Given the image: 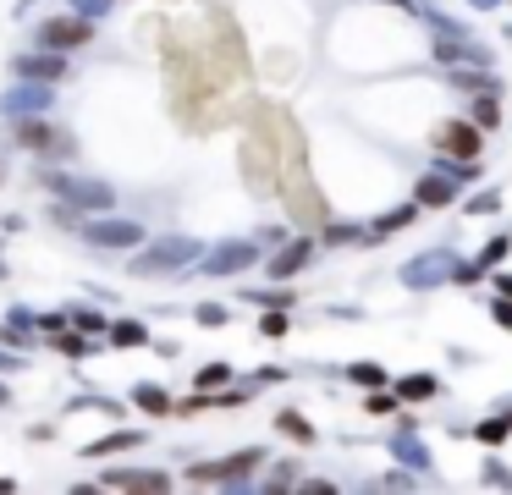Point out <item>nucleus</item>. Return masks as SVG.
Segmentation results:
<instances>
[{"label":"nucleus","instance_id":"obj_1","mask_svg":"<svg viewBox=\"0 0 512 495\" xmlns=\"http://www.w3.org/2000/svg\"><path fill=\"white\" fill-rule=\"evenodd\" d=\"M204 259V243L193 237H160V243H143L132 253V275H171V270H188Z\"/></svg>","mask_w":512,"mask_h":495},{"label":"nucleus","instance_id":"obj_2","mask_svg":"<svg viewBox=\"0 0 512 495\" xmlns=\"http://www.w3.org/2000/svg\"><path fill=\"white\" fill-rule=\"evenodd\" d=\"M39 182L50 187V193H61V204H72V209H94V215H105V209L116 204V187L111 182H100V176H66V171H39Z\"/></svg>","mask_w":512,"mask_h":495},{"label":"nucleus","instance_id":"obj_3","mask_svg":"<svg viewBox=\"0 0 512 495\" xmlns=\"http://www.w3.org/2000/svg\"><path fill=\"white\" fill-rule=\"evenodd\" d=\"M17 144L44 155V160H72V155H78V138H72L66 127H55V121H44V116L17 121Z\"/></svg>","mask_w":512,"mask_h":495},{"label":"nucleus","instance_id":"obj_4","mask_svg":"<svg viewBox=\"0 0 512 495\" xmlns=\"http://www.w3.org/2000/svg\"><path fill=\"white\" fill-rule=\"evenodd\" d=\"M259 462H265V452H259V446H243V452L221 457V462H193L188 479H193V484H248V479L259 473Z\"/></svg>","mask_w":512,"mask_h":495},{"label":"nucleus","instance_id":"obj_5","mask_svg":"<svg viewBox=\"0 0 512 495\" xmlns=\"http://www.w3.org/2000/svg\"><path fill=\"white\" fill-rule=\"evenodd\" d=\"M78 237H83L89 248L127 253V248H138V243H143V226H138V221H116V215H105V221H78Z\"/></svg>","mask_w":512,"mask_h":495},{"label":"nucleus","instance_id":"obj_6","mask_svg":"<svg viewBox=\"0 0 512 495\" xmlns=\"http://www.w3.org/2000/svg\"><path fill=\"white\" fill-rule=\"evenodd\" d=\"M50 105H55V89H50V83H34V78H17L6 94H0V116H6V121L44 116Z\"/></svg>","mask_w":512,"mask_h":495},{"label":"nucleus","instance_id":"obj_7","mask_svg":"<svg viewBox=\"0 0 512 495\" xmlns=\"http://www.w3.org/2000/svg\"><path fill=\"white\" fill-rule=\"evenodd\" d=\"M94 39V23L89 17H50V23H39V33H34V44L39 50H83Z\"/></svg>","mask_w":512,"mask_h":495},{"label":"nucleus","instance_id":"obj_8","mask_svg":"<svg viewBox=\"0 0 512 495\" xmlns=\"http://www.w3.org/2000/svg\"><path fill=\"white\" fill-rule=\"evenodd\" d=\"M72 72L66 66V50H23L12 61V78H34V83H61Z\"/></svg>","mask_w":512,"mask_h":495},{"label":"nucleus","instance_id":"obj_9","mask_svg":"<svg viewBox=\"0 0 512 495\" xmlns=\"http://www.w3.org/2000/svg\"><path fill=\"white\" fill-rule=\"evenodd\" d=\"M259 243H221V248H209L204 259H198V270L204 275H237V270H248V264H259Z\"/></svg>","mask_w":512,"mask_h":495},{"label":"nucleus","instance_id":"obj_10","mask_svg":"<svg viewBox=\"0 0 512 495\" xmlns=\"http://www.w3.org/2000/svg\"><path fill=\"white\" fill-rule=\"evenodd\" d=\"M458 270V259H452V248H435V253H424V259H413V264H402V281L408 287H419V292H430L435 281H447Z\"/></svg>","mask_w":512,"mask_h":495},{"label":"nucleus","instance_id":"obj_11","mask_svg":"<svg viewBox=\"0 0 512 495\" xmlns=\"http://www.w3.org/2000/svg\"><path fill=\"white\" fill-rule=\"evenodd\" d=\"M314 248H320L314 237H286V243H281V248H275V253L265 259L270 281H286V275H298V270H304V264L314 259Z\"/></svg>","mask_w":512,"mask_h":495},{"label":"nucleus","instance_id":"obj_12","mask_svg":"<svg viewBox=\"0 0 512 495\" xmlns=\"http://www.w3.org/2000/svg\"><path fill=\"white\" fill-rule=\"evenodd\" d=\"M100 490H171V473H160V468H105Z\"/></svg>","mask_w":512,"mask_h":495},{"label":"nucleus","instance_id":"obj_13","mask_svg":"<svg viewBox=\"0 0 512 495\" xmlns=\"http://www.w3.org/2000/svg\"><path fill=\"white\" fill-rule=\"evenodd\" d=\"M458 187H463V182H458L452 171H441V166H430V171L419 176V187H413V198H419L424 209H447V204L458 198Z\"/></svg>","mask_w":512,"mask_h":495},{"label":"nucleus","instance_id":"obj_14","mask_svg":"<svg viewBox=\"0 0 512 495\" xmlns=\"http://www.w3.org/2000/svg\"><path fill=\"white\" fill-rule=\"evenodd\" d=\"M479 132H485V127H479L474 116H469V121H447V127H441V144H447L458 160H479Z\"/></svg>","mask_w":512,"mask_h":495},{"label":"nucleus","instance_id":"obj_15","mask_svg":"<svg viewBox=\"0 0 512 495\" xmlns=\"http://www.w3.org/2000/svg\"><path fill=\"white\" fill-rule=\"evenodd\" d=\"M132 446H143V430H111V435L89 441L83 457H116V452H132Z\"/></svg>","mask_w":512,"mask_h":495},{"label":"nucleus","instance_id":"obj_16","mask_svg":"<svg viewBox=\"0 0 512 495\" xmlns=\"http://www.w3.org/2000/svg\"><path fill=\"white\" fill-rule=\"evenodd\" d=\"M391 452H397V457H402V462H408L413 473H424V468H430V452L419 446V435H413V424H402V430L391 435Z\"/></svg>","mask_w":512,"mask_h":495},{"label":"nucleus","instance_id":"obj_17","mask_svg":"<svg viewBox=\"0 0 512 495\" xmlns=\"http://www.w3.org/2000/svg\"><path fill=\"white\" fill-rule=\"evenodd\" d=\"M132 402L143 407V413H155V418H166L177 402H171V391L166 386H155V380H143V386H132Z\"/></svg>","mask_w":512,"mask_h":495},{"label":"nucleus","instance_id":"obj_18","mask_svg":"<svg viewBox=\"0 0 512 495\" xmlns=\"http://www.w3.org/2000/svg\"><path fill=\"white\" fill-rule=\"evenodd\" d=\"M105 336H111V347H155V341H150V325H143V319H116Z\"/></svg>","mask_w":512,"mask_h":495},{"label":"nucleus","instance_id":"obj_19","mask_svg":"<svg viewBox=\"0 0 512 495\" xmlns=\"http://www.w3.org/2000/svg\"><path fill=\"white\" fill-rule=\"evenodd\" d=\"M275 430H281L286 441H298V446H314V424H309L304 413H292V407H286V413H275Z\"/></svg>","mask_w":512,"mask_h":495},{"label":"nucleus","instance_id":"obj_20","mask_svg":"<svg viewBox=\"0 0 512 495\" xmlns=\"http://www.w3.org/2000/svg\"><path fill=\"white\" fill-rule=\"evenodd\" d=\"M452 83H458V89H469V94H501V83H496L490 72H479L474 61H469V66H458V72H452Z\"/></svg>","mask_w":512,"mask_h":495},{"label":"nucleus","instance_id":"obj_21","mask_svg":"<svg viewBox=\"0 0 512 495\" xmlns=\"http://www.w3.org/2000/svg\"><path fill=\"white\" fill-rule=\"evenodd\" d=\"M435 55H441V61H452V66H458V61H474V66H485V50H479V44H463V39H447V33H441V39H435Z\"/></svg>","mask_w":512,"mask_h":495},{"label":"nucleus","instance_id":"obj_22","mask_svg":"<svg viewBox=\"0 0 512 495\" xmlns=\"http://www.w3.org/2000/svg\"><path fill=\"white\" fill-rule=\"evenodd\" d=\"M320 243H331V248H353V243H375V226H325V232H320Z\"/></svg>","mask_w":512,"mask_h":495},{"label":"nucleus","instance_id":"obj_23","mask_svg":"<svg viewBox=\"0 0 512 495\" xmlns=\"http://www.w3.org/2000/svg\"><path fill=\"white\" fill-rule=\"evenodd\" d=\"M413 221H419V204H397V209H386V215L375 221V237H391V232L413 226Z\"/></svg>","mask_w":512,"mask_h":495},{"label":"nucleus","instance_id":"obj_24","mask_svg":"<svg viewBox=\"0 0 512 495\" xmlns=\"http://www.w3.org/2000/svg\"><path fill=\"white\" fill-rule=\"evenodd\" d=\"M50 341L66 352V358H89V352H94V336H83L78 325H66V330H61V336H50Z\"/></svg>","mask_w":512,"mask_h":495},{"label":"nucleus","instance_id":"obj_25","mask_svg":"<svg viewBox=\"0 0 512 495\" xmlns=\"http://www.w3.org/2000/svg\"><path fill=\"white\" fill-rule=\"evenodd\" d=\"M66 314H72V325H78L83 336H100V330H111V319H105L100 309H89V303H72Z\"/></svg>","mask_w":512,"mask_h":495},{"label":"nucleus","instance_id":"obj_26","mask_svg":"<svg viewBox=\"0 0 512 495\" xmlns=\"http://www.w3.org/2000/svg\"><path fill=\"white\" fill-rule=\"evenodd\" d=\"M193 386H198V391H227V386H232V364H204V369L193 375Z\"/></svg>","mask_w":512,"mask_h":495},{"label":"nucleus","instance_id":"obj_27","mask_svg":"<svg viewBox=\"0 0 512 495\" xmlns=\"http://www.w3.org/2000/svg\"><path fill=\"white\" fill-rule=\"evenodd\" d=\"M435 391H441V386H435V375H413V380H402V386H397V396H402V402H430Z\"/></svg>","mask_w":512,"mask_h":495},{"label":"nucleus","instance_id":"obj_28","mask_svg":"<svg viewBox=\"0 0 512 495\" xmlns=\"http://www.w3.org/2000/svg\"><path fill=\"white\" fill-rule=\"evenodd\" d=\"M347 380H353V386H370V391H381L391 375H386L381 364H347Z\"/></svg>","mask_w":512,"mask_h":495},{"label":"nucleus","instance_id":"obj_29","mask_svg":"<svg viewBox=\"0 0 512 495\" xmlns=\"http://www.w3.org/2000/svg\"><path fill=\"white\" fill-rule=\"evenodd\" d=\"M474 121L490 132V127H501V94H479L474 100Z\"/></svg>","mask_w":512,"mask_h":495},{"label":"nucleus","instance_id":"obj_30","mask_svg":"<svg viewBox=\"0 0 512 495\" xmlns=\"http://www.w3.org/2000/svg\"><path fill=\"white\" fill-rule=\"evenodd\" d=\"M474 435H479L485 446H501V441L512 435V413H501V418H485V424H479V430H474Z\"/></svg>","mask_w":512,"mask_h":495},{"label":"nucleus","instance_id":"obj_31","mask_svg":"<svg viewBox=\"0 0 512 495\" xmlns=\"http://www.w3.org/2000/svg\"><path fill=\"white\" fill-rule=\"evenodd\" d=\"M0 347H17V352H34V336H28L23 325H12V319H6V325H0Z\"/></svg>","mask_w":512,"mask_h":495},{"label":"nucleus","instance_id":"obj_32","mask_svg":"<svg viewBox=\"0 0 512 495\" xmlns=\"http://www.w3.org/2000/svg\"><path fill=\"white\" fill-rule=\"evenodd\" d=\"M507 253H512V243H507V237H490V243L479 248V264H485V270H496V264H501Z\"/></svg>","mask_w":512,"mask_h":495},{"label":"nucleus","instance_id":"obj_33","mask_svg":"<svg viewBox=\"0 0 512 495\" xmlns=\"http://www.w3.org/2000/svg\"><path fill=\"white\" fill-rule=\"evenodd\" d=\"M259 336H270V341H281V336H286V309H270V314L259 319Z\"/></svg>","mask_w":512,"mask_h":495},{"label":"nucleus","instance_id":"obj_34","mask_svg":"<svg viewBox=\"0 0 512 495\" xmlns=\"http://www.w3.org/2000/svg\"><path fill=\"white\" fill-rule=\"evenodd\" d=\"M248 303H259V309H292V292L281 287V292H248Z\"/></svg>","mask_w":512,"mask_h":495},{"label":"nucleus","instance_id":"obj_35","mask_svg":"<svg viewBox=\"0 0 512 495\" xmlns=\"http://www.w3.org/2000/svg\"><path fill=\"white\" fill-rule=\"evenodd\" d=\"M490 209H501V193L496 187H485L479 198H469V215H490Z\"/></svg>","mask_w":512,"mask_h":495},{"label":"nucleus","instance_id":"obj_36","mask_svg":"<svg viewBox=\"0 0 512 495\" xmlns=\"http://www.w3.org/2000/svg\"><path fill=\"white\" fill-rule=\"evenodd\" d=\"M193 319H198V325H227L232 314H227L221 303H198V309H193Z\"/></svg>","mask_w":512,"mask_h":495},{"label":"nucleus","instance_id":"obj_37","mask_svg":"<svg viewBox=\"0 0 512 495\" xmlns=\"http://www.w3.org/2000/svg\"><path fill=\"white\" fill-rule=\"evenodd\" d=\"M72 12H78V17H89V23H100V17L111 12V0H72Z\"/></svg>","mask_w":512,"mask_h":495},{"label":"nucleus","instance_id":"obj_38","mask_svg":"<svg viewBox=\"0 0 512 495\" xmlns=\"http://www.w3.org/2000/svg\"><path fill=\"white\" fill-rule=\"evenodd\" d=\"M66 325H72V314H66V309H55V314H39V330H44V336H61Z\"/></svg>","mask_w":512,"mask_h":495},{"label":"nucleus","instance_id":"obj_39","mask_svg":"<svg viewBox=\"0 0 512 495\" xmlns=\"http://www.w3.org/2000/svg\"><path fill=\"white\" fill-rule=\"evenodd\" d=\"M23 358H28V352H17V347H0V375H17V369H23Z\"/></svg>","mask_w":512,"mask_h":495},{"label":"nucleus","instance_id":"obj_40","mask_svg":"<svg viewBox=\"0 0 512 495\" xmlns=\"http://www.w3.org/2000/svg\"><path fill=\"white\" fill-rule=\"evenodd\" d=\"M286 484H298V473H292L286 462H281V468H270V479H265V490H286Z\"/></svg>","mask_w":512,"mask_h":495},{"label":"nucleus","instance_id":"obj_41","mask_svg":"<svg viewBox=\"0 0 512 495\" xmlns=\"http://www.w3.org/2000/svg\"><path fill=\"white\" fill-rule=\"evenodd\" d=\"M490 314H496V325H507V330H512V298H501V292H496V298H490Z\"/></svg>","mask_w":512,"mask_h":495},{"label":"nucleus","instance_id":"obj_42","mask_svg":"<svg viewBox=\"0 0 512 495\" xmlns=\"http://www.w3.org/2000/svg\"><path fill=\"white\" fill-rule=\"evenodd\" d=\"M286 380V369H275V364H265V369H254V386H281Z\"/></svg>","mask_w":512,"mask_h":495},{"label":"nucleus","instance_id":"obj_43","mask_svg":"<svg viewBox=\"0 0 512 495\" xmlns=\"http://www.w3.org/2000/svg\"><path fill=\"white\" fill-rule=\"evenodd\" d=\"M6 319H12V325H23V330H39V314H34V309H12Z\"/></svg>","mask_w":512,"mask_h":495},{"label":"nucleus","instance_id":"obj_44","mask_svg":"<svg viewBox=\"0 0 512 495\" xmlns=\"http://www.w3.org/2000/svg\"><path fill=\"white\" fill-rule=\"evenodd\" d=\"M485 484H496V490H512V473H507V468H496V462H490V468H485Z\"/></svg>","mask_w":512,"mask_h":495},{"label":"nucleus","instance_id":"obj_45","mask_svg":"<svg viewBox=\"0 0 512 495\" xmlns=\"http://www.w3.org/2000/svg\"><path fill=\"white\" fill-rule=\"evenodd\" d=\"M298 490H309V495H331L336 484H331V479H298Z\"/></svg>","mask_w":512,"mask_h":495},{"label":"nucleus","instance_id":"obj_46","mask_svg":"<svg viewBox=\"0 0 512 495\" xmlns=\"http://www.w3.org/2000/svg\"><path fill=\"white\" fill-rule=\"evenodd\" d=\"M479 270H485V264H458L452 281H463V287H469V281H479Z\"/></svg>","mask_w":512,"mask_h":495},{"label":"nucleus","instance_id":"obj_47","mask_svg":"<svg viewBox=\"0 0 512 495\" xmlns=\"http://www.w3.org/2000/svg\"><path fill=\"white\" fill-rule=\"evenodd\" d=\"M386 490H413V473H386Z\"/></svg>","mask_w":512,"mask_h":495},{"label":"nucleus","instance_id":"obj_48","mask_svg":"<svg viewBox=\"0 0 512 495\" xmlns=\"http://www.w3.org/2000/svg\"><path fill=\"white\" fill-rule=\"evenodd\" d=\"M490 287H496L501 298H512V275H496V281H490Z\"/></svg>","mask_w":512,"mask_h":495},{"label":"nucleus","instance_id":"obj_49","mask_svg":"<svg viewBox=\"0 0 512 495\" xmlns=\"http://www.w3.org/2000/svg\"><path fill=\"white\" fill-rule=\"evenodd\" d=\"M469 6H479V12H490V6H501V0H469Z\"/></svg>","mask_w":512,"mask_h":495},{"label":"nucleus","instance_id":"obj_50","mask_svg":"<svg viewBox=\"0 0 512 495\" xmlns=\"http://www.w3.org/2000/svg\"><path fill=\"white\" fill-rule=\"evenodd\" d=\"M12 490H17V484H12V479H6V473H0V495H12Z\"/></svg>","mask_w":512,"mask_h":495},{"label":"nucleus","instance_id":"obj_51","mask_svg":"<svg viewBox=\"0 0 512 495\" xmlns=\"http://www.w3.org/2000/svg\"><path fill=\"white\" fill-rule=\"evenodd\" d=\"M6 402H12V391H6V386H0V407H6Z\"/></svg>","mask_w":512,"mask_h":495},{"label":"nucleus","instance_id":"obj_52","mask_svg":"<svg viewBox=\"0 0 512 495\" xmlns=\"http://www.w3.org/2000/svg\"><path fill=\"white\" fill-rule=\"evenodd\" d=\"M28 6H34V0H17V12H28Z\"/></svg>","mask_w":512,"mask_h":495},{"label":"nucleus","instance_id":"obj_53","mask_svg":"<svg viewBox=\"0 0 512 495\" xmlns=\"http://www.w3.org/2000/svg\"><path fill=\"white\" fill-rule=\"evenodd\" d=\"M0 281H6V264H0Z\"/></svg>","mask_w":512,"mask_h":495}]
</instances>
